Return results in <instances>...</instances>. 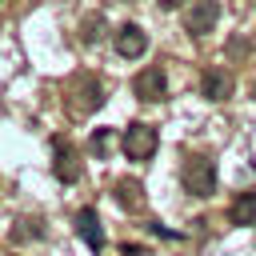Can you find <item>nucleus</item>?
<instances>
[{
  "label": "nucleus",
  "mask_w": 256,
  "mask_h": 256,
  "mask_svg": "<svg viewBox=\"0 0 256 256\" xmlns=\"http://www.w3.org/2000/svg\"><path fill=\"white\" fill-rule=\"evenodd\" d=\"M104 144H108V132H104V128H100V132H96V136H92V148H96V152H104Z\"/></svg>",
  "instance_id": "obj_14"
},
{
  "label": "nucleus",
  "mask_w": 256,
  "mask_h": 256,
  "mask_svg": "<svg viewBox=\"0 0 256 256\" xmlns=\"http://www.w3.org/2000/svg\"><path fill=\"white\" fill-rule=\"evenodd\" d=\"M52 152H56V160H52V172H56V180H64V184H76L80 180V156H76V148L68 144V140H52Z\"/></svg>",
  "instance_id": "obj_7"
},
{
  "label": "nucleus",
  "mask_w": 256,
  "mask_h": 256,
  "mask_svg": "<svg viewBox=\"0 0 256 256\" xmlns=\"http://www.w3.org/2000/svg\"><path fill=\"white\" fill-rule=\"evenodd\" d=\"M228 220L240 224V228H256V188H248V192H240V196L232 200Z\"/></svg>",
  "instance_id": "obj_10"
},
{
  "label": "nucleus",
  "mask_w": 256,
  "mask_h": 256,
  "mask_svg": "<svg viewBox=\"0 0 256 256\" xmlns=\"http://www.w3.org/2000/svg\"><path fill=\"white\" fill-rule=\"evenodd\" d=\"M124 256H144V248H136V244L128 248V244H124Z\"/></svg>",
  "instance_id": "obj_16"
},
{
  "label": "nucleus",
  "mask_w": 256,
  "mask_h": 256,
  "mask_svg": "<svg viewBox=\"0 0 256 256\" xmlns=\"http://www.w3.org/2000/svg\"><path fill=\"white\" fill-rule=\"evenodd\" d=\"M132 92H136V100H144V104H156V100H164V92H168V76H164V68H144V72H136V80H132Z\"/></svg>",
  "instance_id": "obj_4"
},
{
  "label": "nucleus",
  "mask_w": 256,
  "mask_h": 256,
  "mask_svg": "<svg viewBox=\"0 0 256 256\" xmlns=\"http://www.w3.org/2000/svg\"><path fill=\"white\" fill-rule=\"evenodd\" d=\"M68 104H72V112L76 116H88V112H96L100 104H104V84L96 80V76H76L72 84H68Z\"/></svg>",
  "instance_id": "obj_3"
},
{
  "label": "nucleus",
  "mask_w": 256,
  "mask_h": 256,
  "mask_svg": "<svg viewBox=\"0 0 256 256\" xmlns=\"http://www.w3.org/2000/svg\"><path fill=\"white\" fill-rule=\"evenodd\" d=\"M184 0H156V8H164V12H172V8H180Z\"/></svg>",
  "instance_id": "obj_15"
},
{
  "label": "nucleus",
  "mask_w": 256,
  "mask_h": 256,
  "mask_svg": "<svg viewBox=\"0 0 256 256\" xmlns=\"http://www.w3.org/2000/svg\"><path fill=\"white\" fill-rule=\"evenodd\" d=\"M180 180H184V188H188L192 196L208 200V196L216 192V164H212V156H204V152H192V156H184Z\"/></svg>",
  "instance_id": "obj_1"
},
{
  "label": "nucleus",
  "mask_w": 256,
  "mask_h": 256,
  "mask_svg": "<svg viewBox=\"0 0 256 256\" xmlns=\"http://www.w3.org/2000/svg\"><path fill=\"white\" fill-rule=\"evenodd\" d=\"M16 224H20V228H16V240H28V236L40 240V236H44V220H40V216H24V220H16Z\"/></svg>",
  "instance_id": "obj_12"
},
{
  "label": "nucleus",
  "mask_w": 256,
  "mask_h": 256,
  "mask_svg": "<svg viewBox=\"0 0 256 256\" xmlns=\"http://www.w3.org/2000/svg\"><path fill=\"white\" fill-rule=\"evenodd\" d=\"M112 196H116V204L128 208V212H140V208H144V188H140V180H116Z\"/></svg>",
  "instance_id": "obj_11"
},
{
  "label": "nucleus",
  "mask_w": 256,
  "mask_h": 256,
  "mask_svg": "<svg viewBox=\"0 0 256 256\" xmlns=\"http://www.w3.org/2000/svg\"><path fill=\"white\" fill-rule=\"evenodd\" d=\"M156 144H160V132L152 128V124H144V120H132L128 128H124V136H120V148H124V156L128 160H152V152H156Z\"/></svg>",
  "instance_id": "obj_2"
},
{
  "label": "nucleus",
  "mask_w": 256,
  "mask_h": 256,
  "mask_svg": "<svg viewBox=\"0 0 256 256\" xmlns=\"http://www.w3.org/2000/svg\"><path fill=\"white\" fill-rule=\"evenodd\" d=\"M216 20H220V4H216V0H192V8H188V16H184V28H188L192 36H208V32L216 28Z\"/></svg>",
  "instance_id": "obj_5"
},
{
  "label": "nucleus",
  "mask_w": 256,
  "mask_h": 256,
  "mask_svg": "<svg viewBox=\"0 0 256 256\" xmlns=\"http://www.w3.org/2000/svg\"><path fill=\"white\" fill-rule=\"evenodd\" d=\"M100 36H104V20H100V16H96V20L88 16V20L80 24V40H84V44H96Z\"/></svg>",
  "instance_id": "obj_13"
},
{
  "label": "nucleus",
  "mask_w": 256,
  "mask_h": 256,
  "mask_svg": "<svg viewBox=\"0 0 256 256\" xmlns=\"http://www.w3.org/2000/svg\"><path fill=\"white\" fill-rule=\"evenodd\" d=\"M112 44H116V52H120L124 60H136V56L148 52V36H144L140 24H120V28L112 32Z\"/></svg>",
  "instance_id": "obj_6"
},
{
  "label": "nucleus",
  "mask_w": 256,
  "mask_h": 256,
  "mask_svg": "<svg viewBox=\"0 0 256 256\" xmlns=\"http://www.w3.org/2000/svg\"><path fill=\"white\" fill-rule=\"evenodd\" d=\"M76 236H80L92 252H100V248H104V228H100L96 208H80V212H76Z\"/></svg>",
  "instance_id": "obj_9"
},
{
  "label": "nucleus",
  "mask_w": 256,
  "mask_h": 256,
  "mask_svg": "<svg viewBox=\"0 0 256 256\" xmlns=\"http://www.w3.org/2000/svg\"><path fill=\"white\" fill-rule=\"evenodd\" d=\"M232 88H236L232 72H224V68H216V64L204 68V76H200V96H204V100H228Z\"/></svg>",
  "instance_id": "obj_8"
}]
</instances>
